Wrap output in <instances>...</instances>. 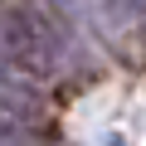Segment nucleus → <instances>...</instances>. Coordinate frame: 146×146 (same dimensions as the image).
<instances>
[{
	"label": "nucleus",
	"instance_id": "nucleus-1",
	"mask_svg": "<svg viewBox=\"0 0 146 146\" xmlns=\"http://www.w3.org/2000/svg\"><path fill=\"white\" fill-rule=\"evenodd\" d=\"M127 5H131V10H141V15H146V0H127Z\"/></svg>",
	"mask_w": 146,
	"mask_h": 146
}]
</instances>
